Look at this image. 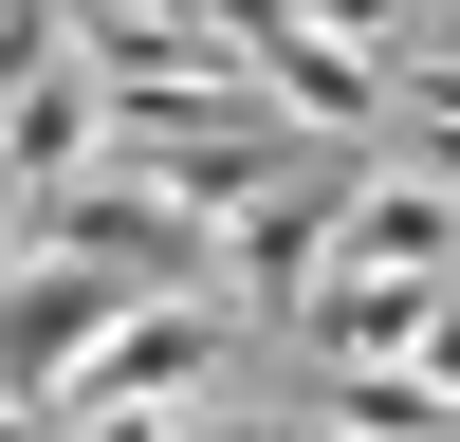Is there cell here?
I'll use <instances>...</instances> for the list:
<instances>
[{"label": "cell", "mask_w": 460, "mask_h": 442, "mask_svg": "<svg viewBox=\"0 0 460 442\" xmlns=\"http://www.w3.org/2000/svg\"><path fill=\"white\" fill-rule=\"evenodd\" d=\"M424 19H460V0H424Z\"/></svg>", "instance_id": "6da1fadb"}]
</instances>
